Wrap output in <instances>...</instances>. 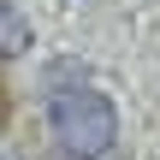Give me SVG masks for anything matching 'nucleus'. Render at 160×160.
<instances>
[{"instance_id":"obj_1","label":"nucleus","mask_w":160,"mask_h":160,"mask_svg":"<svg viewBox=\"0 0 160 160\" xmlns=\"http://www.w3.org/2000/svg\"><path fill=\"white\" fill-rule=\"evenodd\" d=\"M48 131L65 160H107L119 142V107L101 89H53L48 95Z\"/></svg>"},{"instance_id":"obj_2","label":"nucleus","mask_w":160,"mask_h":160,"mask_svg":"<svg viewBox=\"0 0 160 160\" xmlns=\"http://www.w3.org/2000/svg\"><path fill=\"white\" fill-rule=\"evenodd\" d=\"M30 48V18L18 6H0V59H18Z\"/></svg>"},{"instance_id":"obj_3","label":"nucleus","mask_w":160,"mask_h":160,"mask_svg":"<svg viewBox=\"0 0 160 160\" xmlns=\"http://www.w3.org/2000/svg\"><path fill=\"white\" fill-rule=\"evenodd\" d=\"M6 119H12V95H6V83H0V131H6Z\"/></svg>"},{"instance_id":"obj_4","label":"nucleus","mask_w":160,"mask_h":160,"mask_svg":"<svg viewBox=\"0 0 160 160\" xmlns=\"http://www.w3.org/2000/svg\"><path fill=\"white\" fill-rule=\"evenodd\" d=\"M6 160H48V154H36V148H12Z\"/></svg>"}]
</instances>
